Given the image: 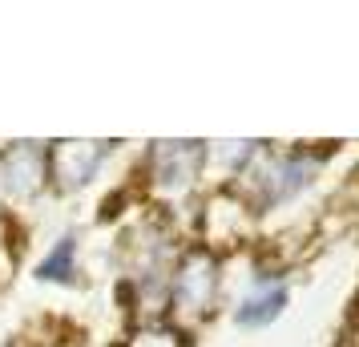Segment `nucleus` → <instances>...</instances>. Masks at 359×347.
I'll return each mask as SVG.
<instances>
[{
	"label": "nucleus",
	"instance_id": "f257e3e1",
	"mask_svg": "<svg viewBox=\"0 0 359 347\" xmlns=\"http://www.w3.org/2000/svg\"><path fill=\"white\" fill-rule=\"evenodd\" d=\"M319 154L311 149H266L259 146L250 154V162L234 174V198L243 202L250 215L259 210H271V206H283L291 202L299 190H307L311 178L319 174Z\"/></svg>",
	"mask_w": 359,
	"mask_h": 347
},
{
	"label": "nucleus",
	"instance_id": "f03ea898",
	"mask_svg": "<svg viewBox=\"0 0 359 347\" xmlns=\"http://www.w3.org/2000/svg\"><path fill=\"white\" fill-rule=\"evenodd\" d=\"M218 291H222V259L214 247H186L178 263L170 271V287H165V323L178 331L194 327L202 319H210L218 307Z\"/></svg>",
	"mask_w": 359,
	"mask_h": 347
},
{
	"label": "nucleus",
	"instance_id": "7ed1b4c3",
	"mask_svg": "<svg viewBox=\"0 0 359 347\" xmlns=\"http://www.w3.org/2000/svg\"><path fill=\"white\" fill-rule=\"evenodd\" d=\"M206 142H154L146 154V190L162 202L190 198L206 170Z\"/></svg>",
	"mask_w": 359,
	"mask_h": 347
},
{
	"label": "nucleus",
	"instance_id": "20e7f679",
	"mask_svg": "<svg viewBox=\"0 0 359 347\" xmlns=\"http://www.w3.org/2000/svg\"><path fill=\"white\" fill-rule=\"evenodd\" d=\"M109 154H114V142H93V137L49 142V190H57V194L85 190L101 174Z\"/></svg>",
	"mask_w": 359,
	"mask_h": 347
},
{
	"label": "nucleus",
	"instance_id": "39448f33",
	"mask_svg": "<svg viewBox=\"0 0 359 347\" xmlns=\"http://www.w3.org/2000/svg\"><path fill=\"white\" fill-rule=\"evenodd\" d=\"M0 186L8 198H36L49 190V142H8L0 149Z\"/></svg>",
	"mask_w": 359,
	"mask_h": 347
},
{
	"label": "nucleus",
	"instance_id": "423d86ee",
	"mask_svg": "<svg viewBox=\"0 0 359 347\" xmlns=\"http://www.w3.org/2000/svg\"><path fill=\"white\" fill-rule=\"evenodd\" d=\"M287 307V279L278 271H259L255 275V287L246 291V299L234 307V323L246 331L271 327Z\"/></svg>",
	"mask_w": 359,
	"mask_h": 347
},
{
	"label": "nucleus",
	"instance_id": "0eeeda50",
	"mask_svg": "<svg viewBox=\"0 0 359 347\" xmlns=\"http://www.w3.org/2000/svg\"><path fill=\"white\" fill-rule=\"evenodd\" d=\"M81 275V247H77V234H61L45 259L33 266V279L36 283H57V287H73Z\"/></svg>",
	"mask_w": 359,
	"mask_h": 347
},
{
	"label": "nucleus",
	"instance_id": "6e6552de",
	"mask_svg": "<svg viewBox=\"0 0 359 347\" xmlns=\"http://www.w3.org/2000/svg\"><path fill=\"white\" fill-rule=\"evenodd\" d=\"M117 347H186V331H178L165 319H146L121 339Z\"/></svg>",
	"mask_w": 359,
	"mask_h": 347
}]
</instances>
